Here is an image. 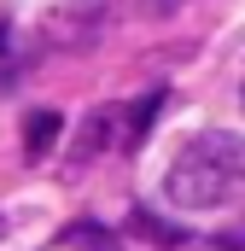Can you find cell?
Segmentation results:
<instances>
[{"mask_svg":"<svg viewBox=\"0 0 245 251\" xmlns=\"http://www.w3.org/2000/svg\"><path fill=\"white\" fill-rule=\"evenodd\" d=\"M240 187H245V140L222 134V128L187 140L175 152V164H170V176H164L170 204H181V210H216Z\"/></svg>","mask_w":245,"mask_h":251,"instance_id":"1","label":"cell"},{"mask_svg":"<svg viewBox=\"0 0 245 251\" xmlns=\"http://www.w3.org/2000/svg\"><path fill=\"white\" fill-rule=\"evenodd\" d=\"M117 140H122V111L117 105H99L88 123L76 128V164H94V158H99L105 146H117Z\"/></svg>","mask_w":245,"mask_h":251,"instance_id":"2","label":"cell"},{"mask_svg":"<svg viewBox=\"0 0 245 251\" xmlns=\"http://www.w3.org/2000/svg\"><path fill=\"white\" fill-rule=\"evenodd\" d=\"M53 140H59V111H29V123H24V158L41 164L53 152Z\"/></svg>","mask_w":245,"mask_h":251,"instance_id":"3","label":"cell"},{"mask_svg":"<svg viewBox=\"0 0 245 251\" xmlns=\"http://www.w3.org/2000/svg\"><path fill=\"white\" fill-rule=\"evenodd\" d=\"M158 105H164V94H146V100H140L134 111H122V140H117L122 152H134V146L146 140V123L158 117Z\"/></svg>","mask_w":245,"mask_h":251,"instance_id":"4","label":"cell"},{"mask_svg":"<svg viewBox=\"0 0 245 251\" xmlns=\"http://www.w3.org/2000/svg\"><path fill=\"white\" fill-rule=\"evenodd\" d=\"M64 240H70V246H88V251H111L105 228H94V222H70V228H64Z\"/></svg>","mask_w":245,"mask_h":251,"instance_id":"5","label":"cell"},{"mask_svg":"<svg viewBox=\"0 0 245 251\" xmlns=\"http://www.w3.org/2000/svg\"><path fill=\"white\" fill-rule=\"evenodd\" d=\"M210 251H245V228H234V234H216V240H210Z\"/></svg>","mask_w":245,"mask_h":251,"instance_id":"6","label":"cell"},{"mask_svg":"<svg viewBox=\"0 0 245 251\" xmlns=\"http://www.w3.org/2000/svg\"><path fill=\"white\" fill-rule=\"evenodd\" d=\"M240 105H245V88H240Z\"/></svg>","mask_w":245,"mask_h":251,"instance_id":"7","label":"cell"}]
</instances>
